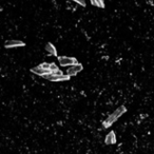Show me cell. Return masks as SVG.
I'll list each match as a JSON object with an SVG mask.
<instances>
[{"label":"cell","mask_w":154,"mask_h":154,"mask_svg":"<svg viewBox=\"0 0 154 154\" xmlns=\"http://www.w3.org/2000/svg\"><path fill=\"white\" fill-rule=\"evenodd\" d=\"M50 71L52 72V73L58 71V66H57L55 63H50Z\"/></svg>","instance_id":"obj_10"},{"label":"cell","mask_w":154,"mask_h":154,"mask_svg":"<svg viewBox=\"0 0 154 154\" xmlns=\"http://www.w3.org/2000/svg\"><path fill=\"white\" fill-rule=\"evenodd\" d=\"M31 72L34 74H36V75L38 76H45V74H50L52 73V72L50 71V70H45V69H42V68H40V66H35V68H33V69H31Z\"/></svg>","instance_id":"obj_6"},{"label":"cell","mask_w":154,"mask_h":154,"mask_svg":"<svg viewBox=\"0 0 154 154\" xmlns=\"http://www.w3.org/2000/svg\"><path fill=\"white\" fill-rule=\"evenodd\" d=\"M58 61H59L60 66H71L76 63H78L76 58H74V57H66V56L58 57Z\"/></svg>","instance_id":"obj_2"},{"label":"cell","mask_w":154,"mask_h":154,"mask_svg":"<svg viewBox=\"0 0 154 154\" xmlns=\"http://www.w3.org/2000/svg\"><path fill=\"white\" fill-rule=\"evenodd\" d=\"M104 142L106 145H114L116 144V136H115V132L114 131H111L107 134L106 136V139H104Z\"/></svg>","instance_id":"obj_7"},{"label":"cell","mask_w":154,"mask_h":154,"mask_svg":"<svg viewBox=\"0 0 154 154\" xmlns=\"http://www.w3.org/2000/svg\"><path fill=\"white\" fill-rule=\"evenodd\" d=\"M39 66H40V68H42V69L50 70V63H47V62H43V63L39 64Z\"/></svg>","instance_id":"obj_11"},{"label":"cell","mask_w":154,"mask_h":154,"mask_svg":"<svg viewBox=\"0 0 154 154\" xmlns=\"http://www.w3.org/2000/svg\"><path fill=\"white\" fill-rule=\"evenodd\" d=\"M90 1H91V4L95 5V7H101V9H104V0H90Z\"/></svg>","instance_id":"obj_9"},{"label":"cell","mask_w":154,"mask_h":154,"mask_svg":"<svg viewBox=\"0 0 154 154\" xmlns=\"http://www.w3.org/2000/svg\"><path fill=\"white\" fill-rule=\"evenodd\" d=\"M42 77L45 79H49V80L51 81H64V80H69L70 79L69 75H63V74H62V75H54L53 73L45 74Z\"/></svg>","instance_id":"obj_3"},{"label":"cell","mask_w":154,"mask_h":154,"mask_svg":"<svg viewBox=\"0 0 154 154\" xmlns=\"http://www.w3.org/2000/svg\"><path fill=\"white\" fill-rule=\"evenodd\" d=\"M81 70H82V64L76 63V64H74V66H71L69 69L66 70V75L74 76V75H76L77 73H79Z\"/></svg>","instance_id":"obj_4"},{"label":"cell","mask_w":154,"mask_h":154,"mask_svg":"<svg viewBox=\"0 0 154 154\" xmlns=\"http://www.w3.org/2000/svg\"><path fill=\"white\" fill-rule=\"evenodd\" d=\"M126 112H127V108L125 107V106H120V107H118L109 117H108L107 119H106V120L104 121V123H102L104 127V128H109L110 126H112V125H113V123H115V121H116L117 119L123 115V114L126 113Z\"/></svg>","instance_id":"obj_1"},{"label":"cell","mask_w":154,"mask_h":154,"mask_svg":"<svg viewBox=\"0 0 154 154\" xmlns=\"http://www.w3.org/2000/svg\"><path fill=\"white\" fill-rule=\"evenodd\" d=\"M54 75H62V72L60 71V70H58V71H56V72H54Z\"/></svg>","instance_id":"obj_13"},{"label":"cell","mask_w":154,"mask_h":154,"mask_svg":"<svg viewBox=\"0 0 154 154\" xmlns=\"http://www.w3.org/2000/svg\"><path fill=\"white\" fill-rule=\"evenodd\" d=\"M45 51H47L49 54L53 55V56H57V52H56V49H55V47L52 45V43H47V45H45Z\"/></svg>","instance_id":"obj_8"},{"label":"cell","mask_w":154,"mask_h":154,"mask_svg":"<svg viewBox=\"0 0 154 154\" xmlns=\"http://www.w3.org/2000/svg\"><path fill=\"white\" fill-rule=\"evenodd\" d=\"M26 43L21 40H7L4 43V47L7 49H11V47H24Z\"/></svg>","instance_id":"obj_5"},{"label":"cell","mask_w":154,"mask_h":154,"mask_svg":"<svg viewBox=\"0 0 154 154\" xmlns=\"http://www.w3.org/2000/svg\"><path fill=\"white\" fill-rule=\"evenodd\" d=\"M73 1H75V2L78 3V4L82 5V7H85V0H73Z\"/></svg>","instance_id":"obj_12"}]
</instances>
